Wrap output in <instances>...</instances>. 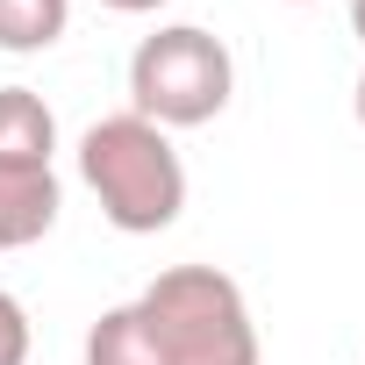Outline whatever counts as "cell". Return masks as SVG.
I'll return each mask as SVG.
<instances>
[{"instance_id": "4", "label": "cell", "mask_w": 365, "mask_h": 365, "mask_svg": "<svg viewBox=\"0 0 365 365\" xmlns=\"http://www.w3.org/2000/svg\"><path fill=\"white\" fill-rule=\"evenodd\" d=\"M58 158V115L29 86H0V172H43Z\"/></svg>"}, {"instance_id": "8", "label": "cell", "mask_w": 365, "mask_h": 365, "mask_svg": "<svg viewBox=\"0 0 365 365\" xmlns=\"http://www.w3.org/2000/svg\"><path fill=\"white\" fill-rule=\"evenodd\" d=\"M0 365H29V308L0 287Z\"/></svg>"}, {"instance_id": "2", "label": "cell", "mask_w": 365, "mask_h": 365, "mask_svg": "<svg viewBox=\"0 0 365 365\" xmlns=\"http://www.w3.org/2000/svg\"><path fill=\"white\" fill-rule=\"evenodd\" d=\"M143 329L158 344V365H258V322L230 272L215 265H172L143 294Z\"/></svg>"}, {"instance_id": "9", "label": "cell", "mask_w": 365, "mask_h": 365, "mask_svg": "<svg viewBox=\"0 0 365 365\" xmlns=\"http://www.w3.org/2000/svg\"><path fill=\"white\" fill-rule=\"evenodd\" d=\"M101 8H108V15H158L165 0H101Z\"/></svg>"}, {"instance_id": "6", "label": "cell", "mask_w": 365, "mask_h": 365, "mask_svg": "<svg viewBox=\"0 0 365 365\" xmlns=\"http://www.w3.org/2000/svg\"><path fill=\"white\" fill-rule=\"evenodd\" d=\"M86 365H158V344H150V329H143V308H136V301L108 308V315L86 329Z\"/></svg>"}, {"instance_id": "3", "label": "cell", "mask_w": 365, "mask_h": 365, "mask_svg": "<svg viewBox=\"0 0 365 365\" xmlns=\"http://www.w3.org/2000/svg\"><path fill=\"white\" fill-rule=\"evenodd\" d=\"M230 93H237V58L201 22H165L129 58V115L158 122L165 136L215 122L230 108Z\"/></svg>"}, {"instance_id": "1", "label": "cell", "mask_w": 365, "mask_h": 365, "mask_svg": "<svg viewBox=\"0 0 365 365\" xmlns=\"http://www.w3.org/2000/svg\"><path fill=\"white\" fill-rule=\"evenodd\" d=\"M79 179L93 187L101 215L122 230V237H158L179 222L187 208V165H179L172 136L143 115H101L86 136H79Z\"/></svg>"}, {"instance_id": "7", "label": "cell", "mask_w": 365, "mask_h": 365, "mask_svg": "<svg viewBox=\"0 0 365 365\" xmlns=\"http://www.w3.org/2000/svg\"><path fill=\"white\" fill-rule=\"evenodd\" d=\"M65 22H72V0H0V51L36 58L65 36Z\"/></svg>"}, {"instance_id": "10", "label": "cell", "mask_w": 365, "mask_h": 365, "mask_svg": "<svg viewBox=\"0 0 365 365\" xmlns=\"http://www.w3.org/2000/svg\"><path fill=\"white\" fill-rule=\"evenodd\" d=\"M351 29H358V43H365V0H351Z\"/></svg>"}, {"instance_id": "12", "label": "cell", "mask_w": 365, "mask_h": 365, "mask_svg": "<svg viewBox=\"0 0 365 365\" xmlns=\"http://www.w3.org/2000/svg\"><path fill=\"white\" fill-rule=\"evenodd\" d=\"M301 8H308V0H301Z\"/></svg>"}, {"instance_id": "11", "label": "cell", "mask_w": 365, "mask_h": 365, "mask_svg": "<svg viewBox=\"0 0 365 365\" xmlns=\"http://www.w3.org/2000/svg\"><path fill=\"white\" fill-rule=\"evenodd\" d=\"M351 108H358V129H365V72H358V93H351Z\"/></svg>"}, {"instance_id": "5", "label": "cell", "mask_w": 365, "mask_h": 365, "mask_svg": "<svg viewBox=\"0 0 365 365\" xmlns=\"http://www.w3.org/2000/svg\"><path fill=\"white\" fill-rule=\"evenodd\" d=\"M58 208H65V187L58 172H0V251H22L36 237L58 230Z\"/></svg>"}]
</instances>
